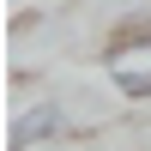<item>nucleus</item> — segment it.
Returning a JSON list of instances; mask_svg holds the SVG:
<instances>
[{
	"label": "nucleus",
	"instance_id": "obj_1",
	"mask_svg": "<svg viewBox=\"0 0 151 151\" xmlns=\"http://www.w3.org/2000/svg\"><path fill=\"white\" fill-rule=\"evenodd\" d=\"M67 127V115H60V103H30L18 121H12V151H30L42 139H55V133Z\"/></svg>",
	"mask_w": 151,
	"mask_h": 151
},
{
	"label": "nucleus",
	"instance_id": "obj_2",
	"mask_svg": "<svg viewBox=\"0 0 151 151\" xmlns=\"http://www.w3.org/2000/svg\"><path fill=\"white\" fill-rule=\"evenodd\" d=\"M145 42H151V18H139V24H127V30H121L115 42H109V55L121 60V55H127V48H145Z\"/></svg>",
	"mask_w": 151,
	"mask_h": 151
},
{
	"label": "nucleus",
	"instance_id": "obj_3",
	"mask_svg": "<svg viewBox=\"0 0 151 151\" xmlns=\"http://www.w3.org/2000/svg\"><path fill=\"white\" fill-rule=\"evenodd\" d=\"M121 97H151V67H139V73H121Z\"/></svg>",
	"mask_w": 151,
	"mask_h": 151
}]
</instances>
